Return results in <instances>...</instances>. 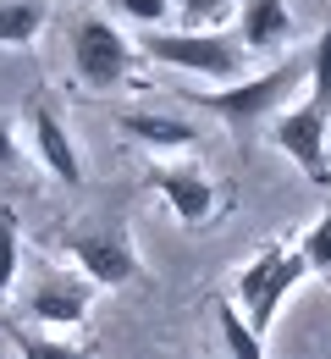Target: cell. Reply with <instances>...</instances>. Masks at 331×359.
<instances>
[{"instance_id": "1", "label": "cell", "mask_w": 331, "mask_h": 359, "mask_svg": "<svg viewBox=\"0 0 331 359\" xmlns=\"http://www.w3.org/2000/svg\"><path fill=\"white\" fill-rule=\"evenodd\" d=\"M304 276H309V260H304V249H298V243H265V249L243 266L232 304L243 310V320L265 337V332L276 326V315H282L287 293H293Z\"/></svg>"}, {"instance_id": "2", "label": "cell", "mask_w": 331, "mask_h": 359, "mask_svg": "<svg viewBox=\"0 0 331 359\" xmlns=\"http://www.w3.org/2000/svg\"><path fill=\"white\" fill-rule=\"evenodd\" d=\"M304 72L309 67H298V61H282V67H271V72H260V78H243V83H227V89L216 94H193L199 105H210L227 128L237 133H254L265 116H282L287 111V94L304 83Z\"/></svg>"}, {"instance_id": "3", "label": "cell", "mask_w": 331, "mask_h": 359, "mask_svg": "<svg viewBox=\"0 0 331 359\" xmlns=\"http://www.w3.org/2000/svg\"><path fill=\"white\" fill-rule=\"evenodd\" d=\"M139 55L149 61H166V67H183V72H199V78H216L221 89L227 83H243V45L232 34H143Z\"/></svg>"}, {"instance_id": "4", "label": "cell", "mask_w": 331, "mask_h": 359, "mask_svg": "<svg viewBox=\"0 0 331 359\" xmlns=\"http://www.w3.org/2000/svg\"><path fill=\"white\" fill-rule=\"evenodd\" d=\"M133 61H139V50L127 45V34H122L116 22L83 17V22L72 28V67H78V78L94 94L122 89V83L133 78Z\"/></svg>"}, {"instance_id": "5", "label": "cell", "mask_w": 331, "mask_h": 359, "mask_svg": "<svg viewBox=\"0 0 331 359\" xmlns=\"http://www.w3.org/2000/svg\"><path fill=\"white\" fill-rule=\"evenodd\" d=\"M271 138H276V149H282L287 161L304 172L309 182H331V149H326V111L315 105V100H298V105H287L282 116L271 122Z\"/></svg>"}, {"instance_id": "6", "label": "cell", "mask_w": 331, "mask_h": 359, "mask_svg": "<svg viewBox=\"0 0 331 359\" xmlns=\"http://www.w3.org/2000/svg\"><path fill=\"white\" fill-rule=\"evenodd\" d=\"M89 304H94V287L78 276V271H45L28 299H22V315H34L39 332H61V326H83L89 320Z\"/></svg>"}, {"instance_id": "7", "label": "cell", "mask_w": 331, "mask_h": 359, "mask_svg": "<svg viewBox=\"0 0 331 359\" xmlns=\"http://www.w3.org/2000/svg\"><path fill=\"white\" fill-rule=\"evenodd\" d=\"M66 255H72V266H78V276L89 287H127L143 271L133 243L122 232H72L66 238Z\"/></svg>"}, {"instance_id": "8", "label": "cell", "mask_w": 331, "mask_h": 359, "mask_svg": "<svg viewBox=\"0 0 331 359\" xmlns=\"http://www.w3.org/2000/svg\"><path fill=\"white\" fill-rule=\"evenodd\" d=\"M149 182H155V194L171 205V216L183 226H204L216 216V205H221L216 182L204 177V172H193V166H155Z\"/></svg>"}, {"instance_id": "9", "label": "cell", "mask_w": 331, "mask_h": 359, "mask_svg": "<svg viewBox=\"0 0 331 359\" xmlns=\"http://www.w3.org/2000/svg\"><path fill=\"white\" fill-rule=\"evenodd\" d=\"M34 155H39V166H45L55 182H83V161H78V144H72V133L61 128V116L50 111V105H39L34 111Z\"/></svg>"}, {"instance_id": "10", "label": "cell", "mask_w": 331, "mask_h": 359, "mask_svg": "<svg viewBox=\"0 0 331 359\" xmlns=\"http://www.w3.org/2000/svg\"><path fill=\"white\" fill-rule=\"evenodd\" d=\"M293 39L287 0H243L237 6V45L243 50H282Z\"/></svg>"}, {"instance_id": "11", "label": "cell", "mask_w": 331, "mask_h": 359, "mask_svg": "<svg viewBox=\"0 0 331 359\" xmlns=\"http://www.w3.org/2000/svg\"><path fill=\"white\" fill-rule=\"evenodd\" d=\"M116 128L139 144H149V149H193V138H199L193 122L166 116V111H127V116H116Z\"/></svg>"}, {"instance_id": "12", "label": "cell", "mask_w": 331, "mask_h": 359, "mask_svg": "<svg viewBox=\"0 0 331 359\" xmlns=\"http://www.w3.org/2000/svg\"><path fill=\"white\" fill-rule=\"evenodd\" d=\"M216 326H221V348H227V359H271V354H265V337L243 320V310H237L232 299L216 304Z\"/></svg>"}, {"instance_id": "13", "label": "cell", "mask_w": 331, "mask_h": 359, "mask_svg": "<svg viewBox=\"0 0 331 359\" xmlns=\"http://www.w3.org/2000/svg\"><path fill=\"white\" fill-rule=\"evenodd\" d=\"M45 0H0V45H34L45 28Z\"/></svg>"}, {"instance_id": "14", "label": "cell", "mask_w": 331, "mask_h": 359, "mask_svg": "<svg viewBox=\"0 0 331 359\" xmlns=\"http://www.w3.org/2000/svg\"><path fill=\"white\" fill-rule=\"evenodd\" d=\"M6 337L17 343L22 359H89L78 343H61L55 332H39V326H22V320H6Z\"/></svg>"}, {"instance_id": "15", "label": "cell", "mask_w": 331, "mask_h": 359, "mask_svg": "<svg viewBox=\"0 0 331 359\" xmlns=\"http://www.w3.org/2000/svg\"><path fill=\"white\" fill-rule=\"evenodd\" d=\"M309 89H315L309 100L331 116V17H326V28L315 34V45H309Z\"/></svg>"}, {"instance_id": "16", "label": "cell", "mask_w": 331, "mask_h": 359, "mask_svg": "<svg viewBox=\"0 0 331 359\" xmlns=\"http://www.w3.org/2000/svg\"><path fill=\"white\" fill-rule=\"evenodd\" d=\"M183 17H188V34H227L237 0H177Z\"/></svg>"}, {"instance_id": "17", "label": "cell", "mask_w": 331, "mask_h": 359, "mask_svg": "<svg viewBox=\"0 0 331 359\" xmlns=\"http://www.w3.org/2000/svg\"><path fill=\"white\" fill-rule=\"evenodd\" d=\"M17 266H22V232H17V210H0V299L17 287Z\"/></svg>"}, {"instance_id": "18", "label": "cell", "mask_w": 331, "mask_h": 359, "mask_svg": "<svg viewBox=\"0 0 331 359\" xmlns=\"http://www.w3.org/2000/svg\"><path fill=\"white\" fill-rule=\"evenodd\" d=\"M298 249H304V260H309V271H331V210L321 216V222L304 226V238H298Z\"/></svg>"}, {"instance_id": "19", "label": "cell", "mask_w": 331, "mask_h": 359, "mask_svg": "<svg viewBox=\"0 0 331 359\" xmlns=\"http://www.w3.org/2000/svg\"><path fill=\"white\" fill-rule=\"evenodd\" d=\"M122 17H133V22H143L149 34H160V22H166V11H171V0H111Z\"/></svg>"}, {"instance_id": "20", "label": "cell", "mask_w": 331, "mask_h": 359, "mask_svg": "<svg viewBox=\"0 0 331 359\" xmlns=\"http://www.w3.org/2000/svg\"><path fill=\"white\" fill-rule=\"evenodd\" d=\"M6 161H17V133H11V122L0 116V166H6Z\"/></svg>"}]
</instances>
